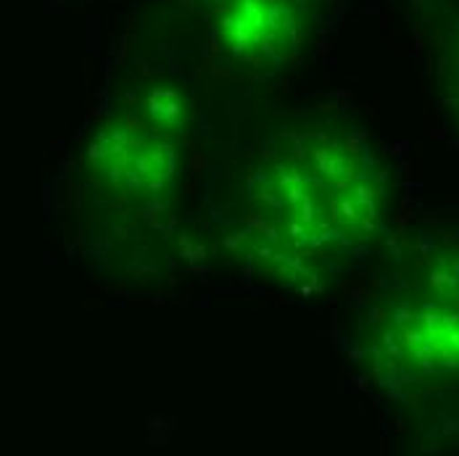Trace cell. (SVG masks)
<instances>
[{
    "label": "cell",
    "mask_w": 459,
    "mask_h": 456,
    "mask_svg": "<svg viewBox=\"0 0 459 456\" xmlns=\"http://www.w3.org/2000/svg\"><path fill=\"white\" fill-rule=\"evenodd\" d=\"M375 185L351 145L301 137L251 175V211L296 256L354 248L375 228Z\"/></svg>",
    "instance_id": "1"
},
{
    "label": "cell",
    "mask_w": 459,
    "mask_h": 456,
    "mask_svg": "<svg viewBox=\"0 0 459 456\" xmlns=\"http://www.w3.org/2000/svg\"><path fill=\"white\" fill-rule=\"evenodd\" d=\"M151 122H119L103 127L92 137L91 169L95 180L130 201H156L175 177V148L167 142L159 125H169V116L159 119V108L151 98Z\"/></svg>",
    "instance_id": "2"
},
{
    "label": "cell",
    "mask_w": 459,
    "mask_h": 456,
    "mask_svg": "<svg viewBox=\"0 0 459 456\" xmlns=\"http://www.w3.org/2000/svg\"><path fill=\"white\" fill-rule=\"evenodd\" d=\"M220 27L240 58H282L299 43V19L285 0H225Z\"/></svg>",
    "instance_id": "3"
}]
</instances>
